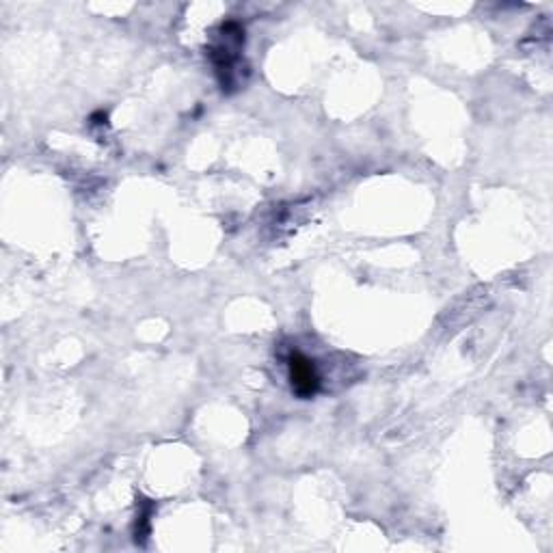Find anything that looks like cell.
Wrapping results in <instances>:
<instances>
[{"instance_id":"obj_1","label":"cell","mask_w":553,"mask_h":553,"mask_svg":"<svg viewBox=\"0 0 553 553\" xmlns=\"http://www.w3.org/2000/svg\"><path fill=\"white\" fill-rule=\"evenodd\" d=\"M290 381L292 389H294L301 398H311L318 392L320 385L314 363L301 355V352H294V355L290 357Z\"/></svg>"}]
</instances>
